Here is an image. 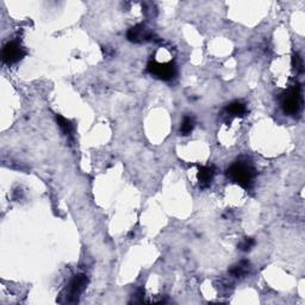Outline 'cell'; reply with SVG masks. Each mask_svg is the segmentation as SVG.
Returning <instances> with one entry per match:
<instances>
[{"label":"cell","mask_w":305,"mask_h":305,"mask_svg":"<svg viewBox=\"0 0 305 305\" xmlns=\"http://www.w3.org/2000/svg\"><path fill=\"white\" fill-rule=\"evenodd\" d=\"M227 178L235 184L240 185L241 187L249 190L254 182V178L257 175L254 166L247 159L237 160L227 170Z\"/></svg>","instance_id":"1"},{"label":"cell","mask_w":305,"mask_h":305,"mask_svg":"<svg viewBox=\"0 0 305 305\" xmlns=\"http://www.w3.org/2000/svg\"><path fill=\"white\" fill-rule=\"evenodd\" d=\"M301 106H303L301 87L299 84H294L281 94V108L286 115L294 116L299 114Z\"/></svg>","instance_id":"2"},{"label":"cell","mask_w":305,"mask_h":305,"mask_svg":"<svg viewBox=\"0 0 305 305\" xmlns=\"http://www.w3.org/2000/svg\"><path fill=\"white\" fill-rule=\"evenodd\" d=\"M147 71L157 79H160V80L164 81H170L177 75V66L172 61H150L147 66Z\"/></svg>","instance_id":"3"},{"label":"cell","mask_w":305,"mask_h":305,"mask_svg":"<svg viewBox=\"0 0 305 305\" xmlns=\"http://www.w3.org/2000/svg\"><path fill=\"white\" fill-rule=\"evenodd\" d=\"M88 279L85 274H78L69 281L66 288V303H75L78 298L87 287Z\"/></svg>","instance_id":"4"},{"label":"cell","mask_w":305,"mask_h":305,"mask_svg":"<svg viewBox=\"0 0 305 305\" xmlns=\"http://www.w3.org/2000/svg\"><path fill=\"white\" fill-rule=\"evenodd\" d=\"M25 55H26L25 49L23 48L21 43H18L17 41H11L6 43L2 52L3 62L6 65L17 64V62L21 61Z\"/></svg>","instance_id":"5"},{"label":"cell","mask_w":305,"mask_h":305,"mask_svg":"<svg viewBox=\"0 0 305 305\" xmlns=\"http://www.w3.org/2000/svg\"><path fill=\"white\" fill-rule=\"evenodd\" d=\"M155 37V35L149 30L145 28L143 24H137L132 26L131 29H129L127 38L132 43H143V42H149L152 41Z\"/></svg>","instance_id":"6"},{"label":"cell","mask_w":305,"mask_h":305,"mask_svg":"<svg viewBox=\"0 0 305 305\" xmlns=\"http://www.w3.org/2000/svg\"><path fill=\"white\" fill-rule=\"evenodd\" d=\"M216 170L214 166H199L198 167V182H199L200 188H208L214 180Z\"/></svg>","instance_id":"7"},{"label":"cell","mask_w":305,"mask_h":305,"mask_svg":"<svg viewBox=\"0 0 305 305\" xmlns=\"http://www.w3.org/2000/svg\"><path fill=\"white\" fill-rule=\"evenodd\" d=\"M224 114L229 118H236V117H243L247 115V106L242 101H233L230 103L227 108H225Z\"/></svg>","instance_id":"8"},{"label":"cell","mask_w":305,"mask_h":305,"mask_svg":"<svg viewBox=\"0 0 305 305\" xmlns=\"http://www.w3.org/2000/svg\"><path fill=\"white\" fill-rule=\"evenodd\" d=\"M55 118L56 123H58L59 128L61 129V131L64 132V135L67 136L69 140H73V137H74V125H73L72 122L61 115H56Z\"/></svg>","instance_id":"9"},{"label":"cell","mask_w":305,"mask_h":305,"mask_svg":"<svg viewBox=\"0 0 305 305\" xmlns=\"http://www.w3.org/2000/svg\"><path fill=\"white\" fill-rule=\"evenodd\" d=\"M250 271V264L248 263L247 260H242L240 263L235 265L229 270V273H230L231 277L234 278H243L246 277Z\"/></svg>","instance_id":"10"},{"label":"cell","mask_w":305,"mask_h":305,"mask_svg":"<svg viewBox=\"0 0 305 305\" xmlns=\"http://www.w3.org/2000/svg\"><path fill=\"white\" fill-rule=\"evenodd\" d=\"M194 127H195L194 118L192 117V116H185L180 125V134L182 136H188L192 131H193Z\"/></svg>","instance_id":"11"},{"label":"cell","mask_w":305,"mask_h":305,"mask_svg":"<svg viewBox=\"0 0 305 305\" xmlns=\"http://www.w3.org/2000/svg\"><path fill=\"white\" fill-rule=\"evenodd\" d=\"M255 246V240L253 237H246L238 244V249L242 251H250L251 248Z\"/></svg>","instance_id":"12"},{"label":"cell","mask_w":305,"mask_h":305,"mask_svg":"<svg viewBox=\"0 0 305 305\" xmlns=\"http://www.w3.org/2000/svg\"><path fill=\"white\" fill-rule=\"evenodd\" d=\"M292 67L297 73H303V60L297 53L292 56Z\"/></svg>","instance_id":"13"},{"label":"cell","mask_w":305,"mask_h":305,"mask_svg":"<svg viewBox=\"0 0 305 305\" xmlns=\"http://www.w3.org/2000/svg\"><path fill=\"white\" fill-rule=\"evenodd\" d=\"M143 296L144 290L143 288H138L135 292V297L132 296V301H134V303H142V301H143Z\"/></svg>","instance_id":"14"}]
</instances>
